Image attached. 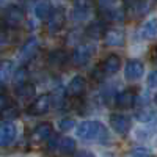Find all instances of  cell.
<instances>
[{"mask_svg":"<svg viewBox=\"0 0 157 157\" xmlns=\"http://www.w3.org/2000/svg\"><path fill=\"white\" fill-rule=\"evenodd\" d=\"M77 137L85 141H99L104 143L107 141L109 134L107 129L104 127L99 121H83L77 127Z\"/></svg>","mask_w":157,"mask_h":157,"instance_id":"6da1fadb","label":"cell"},{"mask_svg":"<svg viewBox=\"0 0 157 157\" xmlns=\"http://www.w3.org/2000/svg\"><path fill=\"white\" fill-rule=\"evenodd\" d=\"M52 105V98L50 94H41L39 98H36L30 107L27 109V113L32 115V116H38V115H44Z\"/></svg>","mask_w":157,"mask_h":157,"instance_id":"7a4b0ae2","label":"cell"},{"mask_svg":"<svg viewBox=\"0 0 157 157\" xmlns=\"http://www.w3.org/2000/svg\"><path fill=\"white\" fill-rule=\"evenodd\" d=\"M93 52H94V47L91 44H80L77 46L72 52V61L74 64H77V66H83V64H86L90 61V58L93 57Z\"/></svg>","mask_w":157,"mask_h":157,"instance_id":"3957f363","label":"cell"},{"mask_svg":"<svg viewBox=\"0 0 157 157\" xmlns=\"http://www.w3.org/2000/svg\"><path fill=\"white\" fill-rule=\"evenodd\" d=\"M64 22H66V16L61 10H54L47 17V30L49 33H57L63 29Z\"/></svg>","mask_w":157,"mask_h":157,"instance_id":"277c9868","label":"cell"},{"mask_svg":"<svg viewBox=\"0 0 157 157\" xmlns=\"http://www.w3.org/2000/svg\"><path fill=\"white\" fill-rule=\"evenodd\" d=\"M110 126H112V129L115 130L116 134L124 135V134L129 132V129H130V120H129L126 115L113 113L110 116Z\"/></svg>","mask_w":157,"mask_h":157,"instance_id":"5b68a950","label":"cell"},{"mask_svg":"<svg viewBox=\"0 0 157 157\" xmlns=\"http://www.w3.org/2000/svg\"><path fill=\"white\" fill-rule=\"evenodd\" d=\"M25 14L24 11L19 8V6H8L6 11H5V16H3V21L5 24L8 25V27H17V25H21V22L24 21Z\"/></svg>","mask_w":157,"mask_h":157,"instance_id":"8992f818","label":"cell"},{"mask_svg":"<svg viewBox=\"0 0 157 157\" xmlns=\"http://www.w3.org/2000/svg\"><path fill=\"white\" fill-rule=\"evenodd\" d=\"M143 72H145V66L138 60H129L124 68V77L127 80H137L143 75Z\"/></svg>","mask_w":157,"mask_h":157,"instance_id":"52a82bcc","label":"cell"},{"mask_svg":"<svg viewBox=\"0 0 157 157\" xmlns=\"http://www.w3.org/2000/svg\"><path fill=\"white\" fill-rule=\"evenodd\" d=\"M16 137V126L11 121L0 124V146H8Z\"/></svg>","mask_w":157,"mask_h":157,"instance_id":"ba28073f","label":"cell"},{"mask_svg":"<svg viewBox=\"0 0 157 157\" xmlns=\"http://www.w3.org/2000/svg\"><path fill=\"white\" fill-rule=\"evenodd\" d=\"M39 50V43H38V39L35 38H30L27 43H25L21 49V54H19V58L22 63H27L30 61L35 55H36V52Z\"/></svg>","mask_w":157,"mask_h":157,"instance_id":"9c48e42d","label":"cell"},{"mask_svg":"<svg viewBox=\"0 0 157 157\" xmlns=\"http://www.w3.org/2000/svg\"><path fill=\"white\" fill-rule=\"evenodd\" d=\"M102 38H104V43L110 47H121L124 44V33L121 30H116V29L105 30Z\"/></svg>","mask_w":157,"mask_h":157,"instance_id":"30bf717a","label":"cell"},{"mask_svg":"<svg viewBox=\"0 0 157 157\" xmlns=\"http://www.w3.org/2000/svg\"><path fill=\"white\" fill-rule=\"evenodd\" d=\"M115 102L120 109H129L135 104V91L134 90H124L121 93H118L115 96Z\"/></svg>","mask_w":157,"mask_h":157,"instance_id":"8fae6325","label":"cell"},{"mask_svg":"<svg viewBox=\"0 0 157 157\" xmlns=\"http://www.w3.org/2000/svg\"><path fill=\"white\" fill-rule=\"evenodd\" d=\"M35 85L33 83H29V82H25L22 85H17L16 88V96L21 102H30L35 96Z\"/></svg>","mask_w":157,"mask_h":157,"instance_id":"7c38bea8","label":"cell"},{"mask_svg":"<svg viewBox=\"0 0 157 157\" xmlns=\"http://www.w3.org/2000/svg\"><path fill=\"white\" fill-rule=\"evenodd\" d=\"M86 88V82L82 75H75L71 78V82L68 85V93L71 96H80Z\"/></svg>","mask_w":157,"mask_h":157,"instance_id":"4fadbf2b","label":"cell"},{"mask_svg":"<svg viewBox=\"0 0 157 157\" xmlns=\"http://www.w3.org/2000/svg\"><path fill=\"white\" fill-rule=\"evenodd\" d=\"M52 135V124L50 123H41L38 124L35 129H33V134H32V138L35 141H41V140H46Z\"/></svg>","mask_w":157,"mask_h":157,"instance_id":"5bb4252c","label":"cell"},{"mask_svg":"<svg viewBox=\"0 0 157 157\" xmlns=\"http://www.w3.org/2000/svg\"><path fill=\"white\" fill-rule=\"evenodd\" d=\"M120 68H121V58L115 54L109 55L102 63V69L107 74H115V72L120 71Z\"/></svg>","mask_w":157,"mask_h":157,"instance_id":"9a60e30c","label":"cell"},{"mask_svg":"<svg viewBox=\"0 0 157 157\" xmlns=\"http://www.w3.org/2000/svg\"><path fill=\"white\" fill-rule=\"evenodd\" d=\"M47 61H49V64H52V66H63V64L68 61L66 50H63V49L52 50L49 54V57H47Z\"/></svg>","mask_w":157,"mask_h":157,"instance_id":"2e32d148","label":"cell"},{"mask_svg":"<svg viewBox=\"0 0 157 157\" xmlns=\"http://www.w3.org/2000/svg\"><path fill=\"white\" fill-rule=\"evenodd\" d=\"M141 36L145 39H154L157 38V19H149L143 24L141 27Z\"/></svg>","mask_w":157,"mask_h":157,"instance_id":"e0dca14e","label":"cell"},{"mask_svg":"<svg viewBox=\"0 0 157 157\" xmlns=\"http://www.w3.org/2000/svg\"><path fill=\"white\" fill-rule=\"evenodd\" d=\"M50 13H52V6H50V3L47 2V0H39V2L35 5V14H36L38 19H41V21L47 19Z\"/></svg>","mask_w":157,"mask_h":157,"instance_id":"ac0fdd59","label":"cell"},{"mask_svg":"<svg viewBox=\"0 0 157 157\" xmlns=\"http://www.w3.org/2000/svg\"><path fill=\"white\" fill-rule=\"evenodd\" d=\"M13 72H14V66H13V61L5 60L0 63V82H6L13 77Z\"/></svg>","mask_w":157,"mask_h":157,"instance_id":"d6986e66","label":"cell"},{"mask_svg":"<svg viewBox=\"0 0 157 157\" xmlns=\"http://www.w3.org/2000/svg\"><path fill=\"white\" fill-rule=\"evenodd\" d=\"M60 152H63V154H71V152H74V149H75V141L71 138V137H63V138H60V141H58V148H57Z\"/></svg>","mask_w":157,"mask_h":157,"instance_id":"ffe728a7","label":"cell"},{"mask_svg":"<svg viewBox=\"0 0 157 157\" xmlns=\"http://www.w3.org/2000/svg\"><path fill=\"white\" fill-rule=\"evenodd\" d=\"M104 32H105V29H104L102 22H93L90 25V27L86 29V35L91 38V39H99L104 36Z\"/></svg>","mask_w":157,"mask_h":157,"instance_id":"44dd1931","label":"cell"},{"mask_svg":"<svg viewBox=\"0 0 157 157\" xmlns=\"http://www.w3.org/2000/svg\"><path fill=\"white\" fill-rule=\"evenodd\" d=\"M27 77H29L27 68H25V66H21V68H17L14 72H13V82H14L16 86H17V85H22V83L27 82Z\"/></svg>","mask_w":157,"mask_h":157,"instance_id":"7402d4cb","label":"cell"},{"mask_svg":"<svg viewBox=\"0 0 157 157\" xmlns=\"http://www.w3.org/2000/svg\"><path fill=\"white\" fill-rule=\"evenodd\" d=\"M19 116V109L14 105V104H8V105L0 112V118H3V120H14V118Z\"/></svg>","mask_w":157,"mask_h":157,"instance_id":"603a6c76","label":"cell"},{"mask_svg":"<svg viewBox=\"0 0 157 157\" xmlns=\"http://www.w3.org/2000/svg\"><path fill=\"white\" fill-rule=\"evenodd\" d=\"M154 116H155V113H154V112H151L149 109H143L141 112H138V113H137V118H138L140 121H143V123L151 121Z\"/></svg>","mask_w":157,"mask_h":157,"instance_id":"cb8c5ba5","label":"cell"},{"mask_svg":"<svg viewBox=\"0 0 157 157\" xmlns=\"http://www.w3.org/2000/svg\"><path fill=\"white\" fill-rule=\"evenodd\" d=\"M58 127L61 130H71L75 127V121L72 120V118H63V120H60L58 123Z\"/></svg>","mask_w":157,"mask_h":157,"instance_id":"d4e9b609","label":"cell"},{"mask_svg":"<svg viewBox=\"0 0 157 157\" xmlns=\"http://www.w3.org/2000/svg\"><path fill=\"white\" fill-rule=\"evenodd\" d=\"M129 157H151V152L146 148H135L129 152Z\"/></svg>","mask_w":157,"mask_h":157,"instance_id":"484cf974","label":"cell"},{"mask_svg":"<svg viewBox=\"0 0 157 157\" xmlns=\"http://www.w3.org/2000/svg\"><path fill=\"white\" fill-rule=\"evenodd\" d=\"M74 10H91V0H74Z\"/></svg>","mask_w":157,"mask_h":157,"instance_id":"4316f807","label":"cell"},{"mask_svg":"<svg viewBox=\"0 0 157 157\" xmlns=\"http://www.w3.org/2000/svg\"><path fill=\"white\" fill-rule=\"evenodd\" d=\"M50 98H52V101H54L52 104H55V105L58 107V105H61V102H64V91L60 88V90H57Z\"/></svg>","mask_w":157,"mask_h":157,"instance_id":"83f0119b","label":"cell"},{"mask_svg":"<svg viewBox=\"0 0 157 157\" xmlns=\"http://www.w3.org/2000/svg\"><path fill=\"white\" fill-rule=\"evenodd\" d=\"M99 6L102 11H107V10L118 6V3H116V0H99Z\"/></svg>","mask_w":157,"mask_h":157,"instance_id":"f1b7e54d","label":"cell"},{"mask_svg":"<svg viewBox=\"0 0 157 157\" xmlns=\"http://www.w3.org/2000/svg\"><path fill=\"white\" fill-rule=\"evenodd\" d=\"M58 141H60V137L58 135H54L50 140H49V145H47V148H49V151H55L57 148H58Z\"/></svg>","mask_w":157,"mask_h":157,"instance_id":"f546056e","label":"cell"},{"mask_svg":"<svg viewBox=\"0 0 157 157\" xmlns=\"http://www.w3.org/2000/svg\"><path fill=\"white\" fill-rule=\"evenodd\" d=\"M148 85H149L151 88H157V69L149 74V77H148Z\"/></svg>","mask_w":157,"mask_h":157,"instance_id":"4dcf8cb0","label":"cell"},{"mask_svg":"<svg viewBox=\"0 0 157 157\" xmlns=\"http://www.w3.org/2000/svg\"><path fill=\"white\" fill-rule=\"evenodd\" d=\"M8 104H11V101H10V98L8 96H5V94H0V112H2Z\"/></svg>","mask_w":157,"mask_h":157,"instance_id":"1f68e13d","label":"cell"},{"mask_svg":"<svg viewBox=\"0 0 157 157\" xmlns=\"http://www.w3.org/2000/svg\"><path fill=\"white\" fill-rule=\"evenodd\" d=\"M75 157H96L93 152H90V151H80V152H77Z\"/></svg>","mask_w":157,"mask_h":157,"instance_id":"d6a6232c","label":"cell"},{"mask_svg":"<svg viewBox=\"0 0 157 157\" xmlns=\"http://www.w3.org/2000/svg\"><path fill=\"white\" fill-rule=\"evenodd\" d=\"M154 101H155V104H157V94H155V98H154Z\"/></svg>","mask_w":157,"mask_h":157,"instance_id":"836d02e7","label":"cell"},{"mask_svg":"<svg viewBox=\"0 0 157 157\" xmlns=\"http://www.w3.org/2000/svg\"><path fill=\"white\" fill-rule=\"evenodd\" d=\"M0 94H2V86H0Z\"/></svg>","mask_w":157,"mask_h":157,"instance_id":"e575fe53","label":"cell"}]
</instances>
